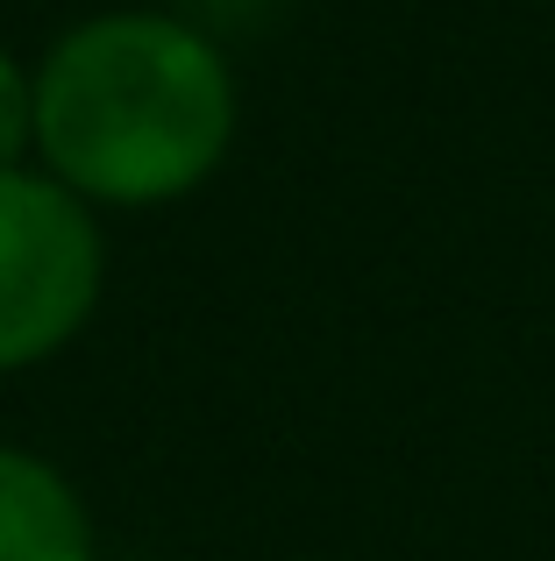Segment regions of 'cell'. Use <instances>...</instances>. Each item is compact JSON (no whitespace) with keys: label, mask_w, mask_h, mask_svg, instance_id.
<instances>
[{"label":"cell","mask_w":555,"mask_h":561,"mask_svg":"<svg viewBox=\"0 0 555 561\" xmlns=\"http://www.w3.org/2000/svg\"><path fill=\"white\" fill-rule=\"evenodd\" d=\"M236 79L179 14L122 8L50 43L36 71V150L79 199L157 206L228 157Z\"/></svg>","instance_id":"6da1fadb"},{"label":"cell","mask_w":555,"mask_h":561,"mask_svg":"<svg viewBox=\"0 0 555 561\" xmlns=\"http://www.w3.org/2000/svg\"><path fill=\"white\" fill-rule=\"evenodd\" d=\"M29 142H36V79L0 50V171H22Z\"/></svg>","instance_id":"277c9868"},{"label":"cell","mask_w":555,"mask_h":561,"mask_svg":"<svg viewBox=\"0 0 555 561\" xmlns=\"http://www.w3.org/2000/svg\"><path fill=\"white\" fill-rule=\"evenodd\" d=\"M100 299V228L36 171H0V370L65 348Z\"/></svg>","instance_id":"7a4b0ae2"},{"label":"cell","mask_w":555,"mask_h":561,"mask_svg":"<svg viewBox=\"0 0 555 561\" xmlns=\"http://www.w3.org/2000/svg\"><path fill=\"white\" fill-rule=\"evenodd\" d=\"M0 561H93L79 491L22 448H0Z\"/></svg>","instance_id":"3957f363"}]
</instances>
